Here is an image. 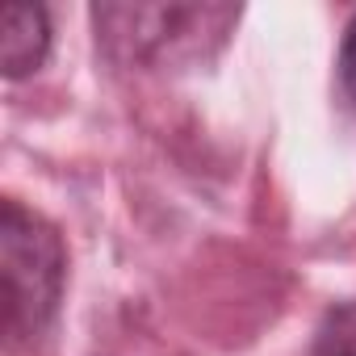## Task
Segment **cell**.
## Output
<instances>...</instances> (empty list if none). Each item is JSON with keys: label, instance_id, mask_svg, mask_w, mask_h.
<instances>
[{"label": "cell", "instance_id": "5", "mask_svg": "<svg viewBox=\"0 0 356 356\" xmlns=\"http://www.w3.org/2000/svg\"><path fill=\"white\" fill-rule=\"evenodd\" d=\"M339 84L356 101V17H352V26L343 34V47H339Z\"/></svg>", "mask_w": 356, "mask_h": 356}, {"label": "cell", "instance_id": "2", "mask_svg": "<svg viewBox=\"0 0 356 356\" xmlns=\"http://www.w3.org/2000/svg\"><path fill=\"white\" fill-rule=\"evenodd\" d=\"M239 9L231 5H97V47L122 67H181L210 59Z\"/></svg>", "mask_w": 356, "mask_h": 356}, {"label": "cell", "instance_id": "4", "mask_svg": "<svg viewBox=\"0 0 356 356\" xmlns=\"http://www.w3.org/2000/svg\"><path fill=\"white\" fill-rule=\"evenodd\" d=\"M310 356H356V302L327 310Z\"/></svg>", "mask_w": 356, "mask_h": 356}, {"label": "cell", "instance_id": "1", "mask_svg": "<svg viewBox=\"0 0 356 356\" xmlns=\"http://www.w3.org/2000/svg\"><path fill=\"white\" fill-rule=\"evenodd\" d=\"M63 235L17 197L0 202V335L9 352L34 348L63 302Z\"/></svg>", "mask_w": 356, "mask_h": 356}, {"label": "cell", "instance_id": "3", "mask_svg": "<svg viewBox=\"0 0 356 356\" xmlns=\"http://www.w3.org/2000/svg\"><path fill=\"white\" fill-rule=\"evenodd\" d=\"M51 55V17L42 5H9L0 22V67L9 80L34 76Z\"/></svg>", "mask_w": 356, "mask_h": 356}]
</instances>
